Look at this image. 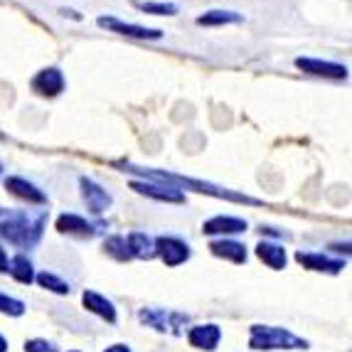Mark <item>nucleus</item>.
Masks as SVG:
<instances>
[{"label":"nucleus","mask_w":352,"mask_h":352,"mask_svg":"<svg viewBox=\"0 0 352 352\" xmlns=\"http://www.w3.org/2000/svg\"><path fill=\"white\" fill-rule=\"evenodd\" d=\"M118 168H124L126 173L131 175H141L143 180L148 182H160V185H168V188H175V190H195V192L200 195H212V197H219V200H232V202H244V205H261L258 200L249 197V195H239V192H232L227 188H219V185H212V182L205 180H192V177H185V175H175V173H165L158 170V168H135L131 163H116Z\"/></svg>","instance_id":"1"},{"label":"nucleus","mask_w":352,"mask_h":352,"mask_svg":"<svg viewBox=\"0 0 352 352\" xmlns=\"http://www.w3.org/2000/svg\"><path fill=\"white\" fill-rule=\"evenodd\" d=\"M47 212H10L8 219L0 224V234L15 247H35L45 232Z\"/></svg>","instance_id":"2"},{"label":"nucleus","mask_w":352,"mask_h":352,"mask_svg":"<svg viewBox=\"0 0 352 352\" xmlns=\"http://www.w3.org/2000/svg\"><path fill=\"white\" fill-rule=\"evenodd\" d=\"M249 347L252 350H305L308 342L296 338L294 333H288L283 328H274V325H254L252 335H249Z\"/></svg>","instance_id":"3"},{"label":"nucleus","mask_w":352,"mask_h":352,"mask_svg":"<svg viewBox=\"0 0 352 352\" xmlns=\"http://www.w3.org/2000/svg\"><path fill=\"white\" fill-rule=\"evenodd\" d=\"M96 25L104 28V30H109V32L135 37V40H160V37H163V30L143 28V25H135V23H124V20L113 18V15H101V18H96Z\"/></svg>","instance_id":"4"},{"label":"nucleus","mask_w":352,"mask_h":352,"mask_svg":"<svg viewBox=\"0 0 352 352\" xmlns=\"http://www.w3.org/2000/svg\"><path fill=\"white\" fill-rule=\"evenodd\" d=\"M294 65H296V69L305 72V74H311V76H323V79H335V82L347 79V67L338 65V62H328V59L298 57Z\"/></svg>","instance_id":"5"},{"label":"nucleus","mask_w":352,"mask_h":352,"mask_svg":"<svg viewBox=\"0 0 352 352\" xmlns=\"http://www.w3.org/2000/svg\"><path fill=\"white\" fill-rule=\"evenodd\" d=\"M30 87H32L35 94L45 96V99H54V96H59L62 91H65L67 79L59 67H47V69H40L35 76H32Z\"/></svg>","instance_id":"6"},{"label":"nucleus","mask_w":352,"mask_h":352,"mask_svg":"<svg viewBox=\"0 0 352 352\" xmlns=\"http://www.w3.org/2000/svg\"><path fill=\"white\" fill-rule=\"evenodd\" d=\"M131 190H135L138 195H146V197H153V200L160 202H185V192L175 188H168V185H160V182H148V180H133L131 182Z\"/></svg>","instance_id":"7"},{"label":"nucleus","mask_w":352,"mask_h":352,"mask_svg":"<svg viewBox=\"0 0 352 352\" xmlns=\"http://www.w3.org/2000/svg\"><path fill=\"white\" fill-rule=\"evenodd\" d=\"M79 185H82V197L84 202H87V207L94 214H101V212H106L109 207L113 205V197L109 192H106L104 188H101L99 182H94L91 177H82L79 180Z\"/></svg>","instance_id":"8"},{"label":"nucleus","mask_w":352,"mask_h":352,"mask_svg":"<svg viewBox=\"0 0 352 352\" xmlns=\"http://www.w3.org/2000/svg\"><path fill=\"white\" fill-rule=\"evenodd\" d=\"M155 254L165 261V266H177L190 258V247L175 236H160L155 241Z\"/></svg>","instance_id":"9"},{"label":"nucleus","mask_w":352,"mask_h":352,"mask_svg":"<svg viewBox=\"0 0 352 352\" xmlns=\"http://www.w3.org/2000/svg\"><path fill=\"white\" fill-rule=\"evenodd\" d=\"M6 190L10 195H15V197H20V200L30 202V205H47V195L42 192L37 185L25 180V177H18V175L6 177Z\"/></svg>","instance_id":"10"},{"label":"nucleus","mask_w":352,"mask_h":352,"mask_svg":"<svg viewBox=\"0 0 352 352\" xmlns=\"http://www.w3.org/2000/svg\"><path fill=\"white\" fill-rule=\"evenodd\" d=\"M57 229L62 232V234H72V236H82V239H91V236H94L96 232L101 229V224H91V222H87L84 217H79V214H72V212H67V214H59Z\"/></svg>","instance_id":"11"},{"label":"nucleus","mask_w":352,"mask_h":352,"mask_svg":"<svg viewBox=\"0 0 352 352\" xmlns=\"http://www.w3.org/2000/svg\"><path fill=\"white\" fill-rule=\"evenodd\" d=\"M138 318H141V323L151 325L155 330H175L177 325L188 320V316H175V313L160 311V308H143Z\"/></svg>","instance_id":"12"},{"label":"nucleus","mask_w":352,"mask_h":352,"mask_svg":"<svg viewBox=\"0 0 352 352\" xmlns=\"http://www.w3.org/2000/svg\"><path fill=\"white\" fill-rule=\"evenodd\" d=\"M296 261L303 264L305 269L325 271V274H340L342 266H345L342 261H338V258H330V256H325V254H316V252H298L296 254Z\"/></svg>","instance_id":"13"},{"label":"nucleus","mask_w":352,"mask_h":352,"mask_svg":"<svg viewBox=\"0 0 352 352\" xmlns=\"http://www.w3.org/2000/svg\"><path fill=\"white\" fill-rule=\"evenodd\" d=\"M188 340H190V345L197 347V350L212 352L219 345V340H222V330L212 323L210 325H197V328H192L188 333Z\"/></svg>","instance_id":"14"},{"label":"nucleus","mask_w":352,"mask_h":352,"mask_svg":"<svg viewBox=\"0 0 352 352\" xmlns=\"http://www.w3.org/2000/svg\"><path fill=\"white\" fill-rule=\"evenodd\" d=\"M249 224L239 217H212L202 224V232L205 234H239V232H247Z\"/></svg>","instance_id":"15"},{"label":"nucleus","mask_w":352,"mask_h":352,"mask_svg":"<svg viewBox=\"0 0 352 352\" xmlns=\"http://www.w3.org/2000/svg\"><path fill=\"white\" fill-rule=\"evenodd\" d=\"M212 254L214 256H222L229 258V261H234V264H244L247 261V247L239 244V241H232V239H217L210 244Z\"/></svg>","instance_id":"16"},{"label":"nucleus","mask_w":352,"mask_h":352,"mask_svg":"<svg viewBox=\"0 0 352 352\" xmlns=\"http://www.w3.org/2000/svg\"><path fill=\"white\" fill-rule=\"evenodd\" d=\"M82 300H84V305H87L89 311L96 313V316H101L104 320H109V323H113V320H116V308H113L111 300H106L101 294H94V291H84Z\"/></svg>","instance_id":"17"},{"label":"nucleus","mask_w":352,"mask_h":352,"mask_svg":"<svg viewBox=\"0 0 352 352\" xmlns=\"http://www.w3.org/2000/svg\"><path fill=\"white\" fill-rule=\"evenodd\" d=\"M256 256L271 269H283L286 266V249L281 244H274V241H261L256 247Z\"/></svg>","instance_id":"18"},{"label":"nucleus","mask_w":352,"mask_h":352,"mask_svg":"<svg viewBox=\"0 0 352 352\" xmlns=\"http://www.w3.org/2000/svg\"><path fill=\"white\" fill-rule=\"evenodd\" d=\"M244 20V15L236 10H207L197 18V25L205 28H222V25H236Z\"/></svg>","instance_id":"19"},{"label":"nucleus","mask_w":352,"mask_h":352,"mask_svg":"<svg viewBox=\"0 0 352 352\" xmlns=\"http://www.w3.org/2000/svg\"><path fill=\"white\" fill-rule=\"evenodd\" d=\"M126 244H129L131 258L133 256H138V258H153L155 256V241H153L148 234H143V232H133V234H129Z\"/></svg>","instance_id":"20"},{"label":"nucleus","mask_w":352,"mask_h":352,"mask_svg":"<svg viewBox=\"0 0 352 352\" xmlns=\"http://www.w3.org/2000/svg\"><path fill=\"white\" fill-rule=\"evenodd\" d=\"M133 8H138L146 15H168V18L180 12L177 3H168V0H133Z\"/></svg>","instance_id":"21"},{"label":"nucleus","mask_w":352,"mask_h":352,"mask_svg":"<svg viewBox=\"0 0 352 352\" xmlns=\"http://www.w3.org/2000/svg\"><path fill=\"white\" fill-rule=\"evenodd\" d=\"M8 271L12 274V278L20 283H32L35 281V271H32V261L28 256H15L12 261H8Z\"/></svg>","instance_id":"22"},{"label":"nucleus","mask_w":352,"mask_h":352,"mask_svg":"<svg viewBox=\"0 0 352 352\" xmlns=\"http://www.w3.org/2000/svg\"><path fill=\"white\" fill-rule=\"evenodd\" d=\"M104 249L109 256L118 258V261H129L131 252H129V244H126V236H109L104 241Z\"/></svg>","instance_id":"23"},{"label":"nucleus","mask_w":352,"mask_h":352,"mask_svg":"<svg viewBox=\"0 0 352 352\" xmlns=\"http://www.w3.org/2000/svg\"><path fill=\"white\" fill-rule=\"evenodd\" d=\"M37 283L42 288H47V291H52V294H69V283H65L54 274H47V271H42L40 276H37Z\"/></svg>","instance_id":"24"},{"label":"nucleus","mask_w":352,"mask_h":352,"mask_svg":"<svg viewBox=\"0 0 352 352\" xmlns=\"http://www.w3.org/2000/svg\"><path fill=\"white\" fill-rule=\"evenodd\" d=\"M0 313H8V316H23L25 303L18 298H10V296L0 294Z\"/></svg>","instance_id":"25"},{"label":"nucleus","mask_w":352,"mask_h":352,"mask_svg":"<svg viewBox=\"0 0 352 352\" xmlns=\"http://www.w3.org/2000/svg\"><path fill=\"white\" fill-rule=\"evenodd\" d=\"M25 350L28 352H57V347L47 340H30V342H25Z\"/></svg>","instance_id":"26"},{"label":"nucleus","mask_w":352,"mask_h":352,"mask_svg":"<svg viewBox=\"0 0 352 352\" xmlns=\"http://www.w3.org/2000/svg\"><path fill=\"white\" fill-rule=\"evenodd\" d=\"M0 271H8V254L3 247H0Z\"/></svg>","instance_id":"27"},{"label":"nucleus","mask_w":352,"mask_h":352,"mask_svg":"<svg viewBox=\"0 0 352 352\" xmlns=\"http://www.w3.org/2000/svg\"><path fill=\"white\" fill-rule=\"evenodd\" d=\"M59 12H62V15H69V18H74V20H82V15H79L76 10H72V8H62Z\"/></svg>","instance_id":"28"},{"label":"nucleus","mask_w":352,"mask_h":352,"mask_svg":"<svg viewBox=\"0 0 352 352\" xmlns=\"http://www.w3.org/2000/svg\"><path fill=\"white\" fill-rule=\"evenodd\" d=\"M106 352H131V350L126 345H113V347H109Z\"/></svg>","instance_id":"29"},{"label":"nucleus","mask_w":352,"mask_h":352,"mask_svg":"<svg viewBox=\"0 0 352 352\" xmlns=\"http://www.w3.org/2000/svg\"><path fill=\"white\" fill-rule=\"evenodd\" d=\"M8 214H10V210H3V207H0V224L6 222V219H8Z\"/></svg>","instance_id":"30"},{"label":"nucleus","mask_w":352,"mask_h":352,"mask_svg":"<svg viewBox=\"0 0 352 352\" xmlns=\"http://www.w3.org/2000/svg\"><path fill=\"white\" fill-rule=\"evenodd\" d=\"M8 350V342H6V338L0 335V352H6Z\"/></svg>","instance_id":"31"},{"label":"nucleus","mask_w":352,"mask_h":352,"mask_svg":"<svg viewBox=\"0 0 352 352\" xmlns=\"http://www.w3.org/2000/svg\"><path fill=\"white\" fill-rule=\"evenodd\" d=\"M0 173H3V168H0Z\"/></svg>","instance_id":"32"}]
</instances>
